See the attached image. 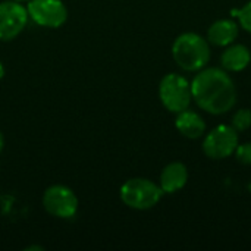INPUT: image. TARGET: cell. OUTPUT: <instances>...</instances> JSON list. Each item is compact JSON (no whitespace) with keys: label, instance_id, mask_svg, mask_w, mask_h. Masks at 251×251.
Returning <instances> with one entry per match:
<instances>
[{"label":"cell","instance_id":"obj_1","mask_svg":"<svg viewBox=\"0 0 251 251\" xmlns=\"http://www.w3.org/2000/svg\"><path fill=\"white\" fill-rule=\"evenodd\" d=\"M193 101L203 112L221 116L237 104V87L229 72L222 68L206 66L196 72L191 81Z\"/></svg>","mask_w":251,"mask_h":251},{"label":"cell","instance_id":"obj_2","mask_svg":"<svg viewBox=\"0 0 251 251\" xmlns=\"http://www.w3.org/2000/svg\"><path fill=\"white\" fill-rule=\"evenodd\" d=\"M172 59L185 72H199L212 57L210 43L197 32H182L172 43Z\"/></svg>","mask_w":251,"mask_h":251},{"label":"cell","instance_id":"obj_3","mask_svg":"<svg viewBox=\"0 0 251 251\" xmlns=\"http://www.w3.org/2000/svg\"><path fill=\"white\" fill-rule=\"evenodd\" d=\"M122 203L134 210H150L156 207L165 193L160 185L147 178H131L125 181L119 191Z\"/></svg>","mask_w":251,"mask_h":251},{"label":"cell","instance_id":"obj_4","mask_svg":"<svg viewBox=\"0 0 251 251\" xmlns=\"http://www.w3.org/2000/svg\"><path fill=\"white\" fill-rule=\"evenodd\" d=\"M159 99L168 112L176 115L193 103L191 82L179 74H166L159 82Z\"/></svg>","mask_w":251,"mask_h":251},{"label":"cell","instance_id":"obj_5","mask_svg":"<svg viewBox=\"0 0 251 251\" xmlns=\"http://www.w3.org/2000/svg\"><path fill=\"white\" fill-rule=\"evenodd\" d=\"M240 144V134L226 124H221L204 134L203 153L212 160H225L232 156Z\"/></svg>","mask_w":251,"mask_h":251},{"label":"cell","instance_id":"obj_6","mask_svg":"<svg viewBox=\"0 0 251 251\" xmlns=\"http://www.w3.org/2000/svg\"><path fill=\"white\" fill-rule=\"evenodd\" d=\"M44 210L59 219H71L78 212V197L66 185H51L43 194Z\"/></svg>","mask_w":251,"mask_h":251},{"label":"cell","instance_id":"obj_7","mask_svg":"<svg viewBox=\"0 0 251 251\" xmlns=\"http://www.w3.org/2000/svg\"><path fill=\"white\" fill-rule=\"evenodd\" d=\"M28 16L40 26L59 28L68 19V9L62 0H29Z\"/></svg>","mask_w":251,"mask_h":251},{"label":"cell","instance_id":"obj_8","mask_svg":"<svg viewBox=\"0 0 251 251\" xmlns=\"http://www.w3.org/2000/svg\"><path fill=\"white\" fill-rule=\"evenodd\" d=\"M28 10L15 0L0 3V40L10 41L16 38L28 24Z\"/></svg>","mask_w":251,"mask_h":251},{"label":"cell","instance_id":"obj_9","mask_svg":"<svg viewBox=\"0 0 251 251\" xmlns=\"http://www.w3.org/2000/svg\"><path fill=\"white\" fill-rule=\"evenodd\" d=\"M175 128L182 137H185L188 140H199V138L204 137V134L207 131L204 118L199 112L191 110L190 107L176 113Z\"/></svg>","mask_w":251,"mask_h":251},{"label":"cell","instance_id":"obj_10","mask_svg":"<svg viewBox=\"0 0 251 251\" xmlns=\"http://www.w3.org/2000/svg\"><path fill=\"white\" fill-rule=\"evenodd\" d=\"M188 182V169L182 162L168 163L159 176V185L165 194H175L181 191Z\"/></svg>","mask_w":251,"mask_h":251},{"label":"cell","instance_id":"obj_11","mask_svg":"<svg viewBox=\"0 0 251 251\" xmlns=\"http://www.w3.org/2000/svg\"><path fill=\"white\" fill-rule=\"evenodd\" d=\"M240 25L237 21L229 19V18H222L215 21L209 29H207V41L216 47H226L232 43L240 35Z\"/></svg>","mask_w":251,"mask_h":251},{"label":"cell","instance_id":"obj_12","mask_svg":"<svg viewBox=\"0 0 251 251\" xmlns=\"http://www.w3.org/2000/svg\"><path fill=\"white\" fill-rule=\"evenodd\" d=\"M251 63V51L246 44L232 43L224 47L221 54L222 69L226 72H241Z\"/></svg>","mask_w":251,"mask_h":251},{"label":"cell","instance_id":"obj_13","mask_svg":"<svg viewBox=\"0 0 251 251\" xmlns=\"http://www.w3.org/2000/svg\"><path fill=\"white\" fill-rule=\"evenodd\" d=\"M231 126L240 134L251 128V110L247 107L238 109L231 119Z\"/></svg>","mask_w":251,"mask_h":251},{"label":"cell","instance_id":"obj_14","mask_svg":"<svg viewBox=\"0 0 251 251\" xmlns=\"http://www.w3.org/2000/svg\"><path fill=\"white\" fill-rule=\"evenodd\" d=\"M237 22L241 29L251 34V0L247 1L237 13Z\"/></svg>","mask_w":251,"mask_h":251},{"label":"cell","instance_id":"obj_15","mask_svg":"<svg viewBox=\"0 0 251 251\" xmlns=\"http://www.w3.org/2000/svg\"><path fill=\"white\" fill-rule=\"evenodd\" d=\"M234 156H235V159H237L238 163L246 165V166H251V141L238 144Z\"/></svg>","mask_w":251,"mask_h":251},{"label":"cell","instance_id":"obj_16","mask_svg":"<svg viewBox=\"0 0 251 251\" xmlns=\"http://www.w3.org/2000/svg\"><path fill=\"white\" fill-rule=\"evenodd\" d=\"M34 250L43 251L44 249H43V247H40V246H31V247H26V249H25V251H34Z\"/></svg>","mask_w":251,"mask_h":251},{"label":"cell","instance_id":"obj_17","mask_svg":"<svg viewBox=\"0 0 251 251\" xmlns=\"http://www.w3.org/2000/svg\"><path fill=\"white\" fill-rule=\"evenodd\" d=\"M3 147H4V137H3V134L0 131V153L3 151Z\"/></svg>","mask_w":251,"mask_h":251},{"label":"cell","instance_id":"obj_18","mask_svg":"<svg viewBox=\"0 0 251 251\" xmlns=\"http://www.w3.org/2000/svg\"><path fill=\"white\" fill-rule=\"evenodd\" d=\"M4 76V66H3V63L0 62V79Z\"/></svg>","mask_w":251,"mask_h":251},{"label":"cell","instance_id":"obj_19","mask_svg":"<svg viewBox=\"0 0 251 251\" xmlns=\"http://www.w3.org/2000/svg\"><path fill=\"white\" fill-rule=\"evenodd\" d=\"M15 1H19V3H22V1H29V0H15Z\"/></svg>","mask_w":251,"mask_h":251},{"label":"cell","instance_id":"obj_20","mask_svg":"<svg viewBox=\"0 0 251 251\" xmlns=\"http://www.w3.org/2000/svg\"><path fill=\"white\" fill-rule=\"evenodd\" d=\"M249 188H250V191H251V184H250V185H249Z\"/></svg>","mask_w":251,"mask_h":251}]
</instances>
